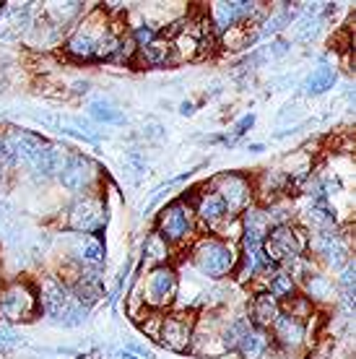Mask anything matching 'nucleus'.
<instances>
[{"mask_svg":"<svg viewBox=\"0 0 356 359\" xmlns=\"http://www.w3.org/2000/svg\"><path fill=\"white\" fill-rule=\"evenodd\" d=\"M91 115L97 117V120H102V123H120L123 120V115L109 102H94L91 104Z\"/></svg>","mask_w":356,"mask_h":359,"instance_id":"nucleus-25","label":"nucleus"},{"mask_svg":"<svg viewBox=\"0 0 356 359\" xmlns=\"http://www.w3.org/2000/svg\"><path fill=\"white\" fill-rule=\"evenodd\" d=\"M336 81V71L330 68V65H320V68H315L312 76L307 79V91L310 94H322V91H328Z\"/></svg>","mask_w":356,"mask_h":359,"instance_id":"nucleus-20","label":"nucleus"},{"mask_svg":"<svg viewBox=\"0 0 356 359\" xmlns=\"http://www.w3.org/2000/svg\"><path fill=\"white\" fill-rule=\"evenodd\" d=\"M294 276L292 273H286V271H273V276L268 278V287L266 292L271 297H276V299H286V297L294 294Z\"/></svg>","mask_w":356,"mask_h":359,"instance_id":"nucleus-19","label":"nucleus"},{"mask_svg":"<svg viewBox=\"0 0 356 359\" xmlns=\"http://www.w3.org/2000/svg\"><path fill=\"white\" fill-rule=\"evenodd\" d=\"M0 180H3V164H0Z\"/></svg>","mask_w":356,"mask_h":359,"instance_id":"nucleus-29","label":"nucleus"},{"mask_svg":"<svg viewBox=\"0 0 356 359\" xmlns=\"http://www.w3.org/2000/svg\"><path fill=\"white\" fill-rule=\"evenodd\" d=\"M42 141L39 138H34V135L29 133H16L8 138V149L11 154H13V159H21V162L32 164L34 162V156L39 154V149H42Z\"/></svg>","mask_w":356,"mask_h":359,"instance_id":"nucleus-16","label":"nucleus"},{"mask_svg":"<svg viewBox=\"0 0 356 359\" xmlns=\"http://www.w3.org/2000/svg\"><path fill=\"white\" fill-rule=\"evenodd\" d=\"M281 313L292 315V318H299V320H307V318H312V299L302 294L286 297L284 305H281Z\"/></svg>","mask_w":356,"mask_h":359,"instance_id":"nucleus-21","label":"nucleus"},{"mask_svg":"<svg viewBox=\"0 0 356 359\" xmlns=\"http://www.w3.org/2000/svg\"><path fill=\"white\" fill-rule=\"evenodd\" d=\"M102 255H104L102 245H99L97 240H89V243H86V248H83V261H86V263H99V261H102Z\"/></svg>","mask_w":356,"mask_h":359,"instance_id":"nucleus-26","label":"nucleus"},{"mask_svg":"<svg viewBox=\"0 0 356 359\" xmlns=\"http://www.w3.org/2000/svg\"><path fill=\"white\" fill-rule=\"evenodd\" d=\"M304 248H307V237H304L302 229H296L292 224H278L268 232L266 243H263V250H266L268 261L273 263H292L296 258H302Z\"/></svg>","mask_w":356,"mask_h":359,"instance_id":"nucleus-3","label":"nucleus"},{"mask_svg":"<svg viewBox=\"0 0 356 359\" xmlns=\"http://www.w3.org/2000/svg\"><path fill=\"white\" fill-rule=\"evenodd\" d=\"M104 222V211H102V203L97 198H81L76 201L71 208V216H68V226L73 232H83L89 234L94 229H99Z\"/></svg>","mask_w":356,"mask_h":359,"instance_id":"nucleus-8","label":"nucleus"},{"mask_svg":"<svg viewBox=\"0 0 356 359\" xmlns=\"http://www.w3.org/2000/svg\"><path fill=\"white\" fill-rule=\"evenodd\" d=\"M193 261H196L198 271L208 278H221L237 269V255H234L232 245L214 240V237H205L196 245Z\"/></svg>","mask_w":356,"mask_h":359,"instance_id":"nucleus-2","label":"nucleus"},{"mask_svg":"<svg viewBox=\"0 0 356 359\" xmlns=\"http://www.w3.org/2000/svg\"><path fill=\"white\" fill-rule=\"evenodd\" d=\"M193 229V222H190V211H187L182 203H174V206L164 208V214L159 219V234L167 240V243H179L185 240Z\"/></svg>","mask_w":356,"mask_h":359,"instance_id":"nucleus-10","label":"nucleus"},{"mask_svg":"<svg viewBox=\"0 0 356 359\" xmlns=\"http://www.w3.org/2000/svg\"><path fill=\"white\" fill-rule=\"evenodd\" d=\"M135 63L143 65V68H161V65H167V63H174V60H172V45L167 39H153L151 45L138 47Z\"/></svg>","mask_w":356,"mask_h":359,"instance_id":"nucleus-14","label":"nucleus"},{"mask_svg":"<svg viewBox=\"0 0 356 359\" xmlns=\"http://www.w3.org/2000/svg\"><path fill=\"white\" fill-rule=\"evenodd\" d=\"M304 287H307V297L310 299H328L330 292H333V284H330L328 276H304Z\"/></svg>","mask_w":356,"mask_h":359,"instance_id":"nucleus-23","label":"nucleus"},{"mask_svg":"<svg viewBox=\"0 0 356 359\" xmlns=\"http://www.w3.org/2000/svg\"><path fill=\"white\" fill-rule=\"evenodd\" d=\"M266 271H273V263L268 261L263 243L242 237V258H240V269H237L240 281H249V278H255L258 273H266Z\"/></svg>","mask_w":356,"mask_h":359,"instance_id":"nucleus-9","label":"nucleus"},{"mask_svg":"<svg viewBox=\"0 0 356 359\" xmlns=\"http://www.w3.org/2000/svg\"><path fill=\"white\" fill-rule=\"evenodd\" d=\"M252 123H255V117H252V115H247V117H245V120H242V123H240V126H237V130H234V133H237V135H240V133H245V130H247V128H252Z\"/></svg>","mask_w":356,"mask_h":359,"instance_id":"nucleus-27","label":"nucleus"},{"mask_svg":"<svg viewBox=\"0 0 356 359\" xmlns=\"http://www.w3.org/2000/svg\"><path fill=\"white\" fill-rule=\"evenodd\" d=\"M32 167H34L42 177H53V175L62 172V154L57 151L55 146H42V149H39V154L34 156Z\"/></svg>","mask_w":356,"mask_h":359,"instance_id":"nucleus-17","label":"nucleus"},{"mask_svg":"<svg viewBox=\"0 0 356 359\" xmlns=\"http://www.w3.org/2000/svg\"><path fill=\"white\" fill-rule=\"evenodd\" d=\"M146 258H151V261L159 263V266L167 261V240H164L159 232L151 234V237L146 240Z\"/></svg>","mask_w":356,"mask_h":359,"instance_id":"nucleus-24","label":"nucleus"},{"mask_svg":"<svg viewBox=\"0 0 356 359\" xmlns=\"http://www.w3.org/2000/svg\"><path fill=\"white\" fill-rule=\"evenodd\" d=\"M278 315H281V305H278L276 297H271L268 292H260L249 305V323L260 331H271Z\"/></svg>","mask_w":356,"mask_h":359,"instance_id":"nucleus-12","label":"nucleus"},{"mask_svg":"<svg viewBox=\"0 0 356 359\" xmlns=\"http://www.w3.org/2000/svg\"><path fill=\"white\" fill-rule=\"evenodd\" d=\"M249 39H252V34H249V24H237V27L224 32V45L229 47V50H242V47H247Z\"/></svg>","mask_w":356,"mask_h":359,"instance_id":"nucleus-22","label":"nucleus"},{"mask_svg":"<svg viewBox=\"0 0 356 359\" xmlns=\"http://www.w3.org/2000/svg\"><path fill=\"white\" fill-rule=\"evenodd\" d=\"M167 349L185 351L193 341V320H187L182 315H172V318H161L159 336H156Z\"/></svg>","mask_w":356,"mask_h":359,"instance_id":"nucleus-7","label":"nucleus"},{"mask_svg":"<svg viewBox=\"0 0 356 359\" xmlns=\"http://www.w3.org/2000/svg\"><path fill=\"white\" fill-rule=\"evenodd\" d=\"M273 336H276V344L281 349H296L307 339V323L299 318L281 313L273 323Z\"/></svg>","mask_w":356,"mask_h":359,"instance_id":"nucleus-11","label":"nucleus"},{"mask_svg":"<svg viewBox=\"0 0 356 359\" xmlns=\"http://www.w3.org/2000/svg\"><path fill=\"white\" fill-rule=\"evenodd\" d=\"M109 36V29H107V21H104V13L102 11H94L81 27H76L71 36H68V42H65V50L68 55L73 57H78V60H91V57H97L99 55V47L102 42Z\"/></svg>","mask_w":356,"mask_h":359,"instance_id":"nucleus-1","label":"nucleus"},{"mask_svg":"<svg viewBox=\"0 0 356 359\" xmlns=\"http://www.w3.org/2000/svg\"><path fill=\"white\" fill-rule=\"evenodd\" d=\"M196 214L203 219L205 224L216 226L219 222H224V219L229 216V211H226L224 201L216 196V193H203V196L198 198V203H196Z\"/></svg>","mask_w":356,"mask_h":359,"instance_id":"nucleus-15","label":"nucleus"},{"mask_svg":"<svg viewBox=\"0 0 356 359\" xmlns=\"http://www.w3.org/2000/svg\"><path fill=\"white\" fill-rule=\"evenodd\" d=\"M214 193L224 201V206L232 214H242L245 208H249V201H252V188H249L247 177L242 175H234V172H226V175H219L214 180Z\"/></svg>","mask_w":356,"mask_h":359,"instance_id":"nucleus-4","label":"nucleus"},{"mask_svg":"<svg viewBox=\"0 0 356 359\" xmlns=\"http://www.w3.org/2000/svg\"><path fill=\"white\" fill-rule=\"evenodd\" d=\"M266 346H268L266 331H260V328H255V325H249L247 331H245V336L240 339V344H237V351L245 354V357H260V354L266 351Z\"/></svg>","mask_w":356,"mask_h":359,"instance_id":"nucleus-18","label":"nucleus"},{"mask_svg":"<svg viewBox=\"0 0 356 359\" xmlns=\"http://www.w3.org/2000/svg\"><path fill=\"white\" fill-rule=\"evenodd\" d=\"M36 310L34 294L27 284H11L0 292V318L6 320H29Z\"/></svg>","mask_w":356,"mask_h":359,"instance_id":"nucleus-6","label":"nucleus"},{"mask_svg":"<svg viewBox=\"0 0 356 359\" xmlns=\"http://www.w3.org/2000/svg\"><path fill=\"white\" fill-rule=\"evenodd\" d=\"M177 273L167 269V266H156L146 278V297L143 299H146V305L151 307H167L177 297Z\"/></svg>","mask_w":356,"mask_h":359,"instance_id":"nucleus-5","label":"nucleus"},{"mask_svg":"<svg viewBox=\"0 0 356 359\" xmlns=\"http://www.w3.org/2000/svg\"><path fill=\"white\" fill-rule=\"evenodd\" d=\"M94 177V164L86 156H71L68 162L62 164L60 180L68 190H83Z\"/></svg>","mask_w":356,"mask_h":359,"instance_id":"nucleus-13","label":"nucleus"},{"mask_svg":"<svg viewBox=\"0 0 356 359\" xmlns=\"http://www.w3.org/2000/svg\"><path fill=\"white\" fill-rule=\"evenodd\" d=\"M193 112V104H182V115H190Z\"/></svg>","mask_w":356,"mask_h":359,"instance_id":"nucleus-28","label":"nucleus"}]
</instances>
